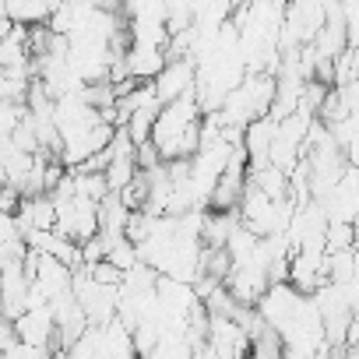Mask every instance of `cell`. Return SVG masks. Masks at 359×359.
<instances>
[{"mask_svg":"<svg viewBox=\"0 0 359 359\" xmlns=\"http://www.w3.org/2000/svg\"><path fill=\"white\" fill-rule=\"evenodd\" d=\"M275 95H278V78H275L271 71H250V74L226 95V102L219 106V116H222L226 130H229V127L247 130L254 120L268 116L271 106H275Z\"/></svg>","mask_w":359,"mask_h":359,"instance_id":"6da1fadb","label":"cell"},{"mask_svg":"<svg viewBox=\"0 0 359 359\" xmlns=\"http://www.w3.org/2000/svg\"><path fill=\"white\" fill-rule=\"evenodd\" d=\"M317 201L324 205L331 222H355L359 219V162H352L341 172L338 184L324 198H317Z\"/></svg>","mask_w":359,"mask_h":359,"instance_id":"7a4b0ae2","label":"cell"},{"mask_svg":"<svg viewBox=\"0 0 359 359\" xmlns=\"http://www.w3.org/2000/svg\"><path fill=\"white\" fill-rule=\"evenodd\" d=\"M162 102H172L187 92H198V60L194 57H169V64L151 81Z\"/></svg>","mask_w":359,"mask_h":359,"instance_id":"3957f363","label":"cell"},{"mask_svg":"<svg viewBox=\"0 0 359 359\" xmlns=\"http://www.w3.org/2000/svg\"><path fill=\"white\" fill-rule=\"evenodd\" d=\"M169 50L158 46V43H130L127 53H123V71L127 78H137V81H155L158 71L169 64Z\"/></svg>","mask_w":359,"mask_h":359,"instance_id":"277c9868","label":"cell"},{"mask_svg":"<svg viewBox=\"0 0 359 359\" xmlns=\"http://www.w3.org/2000/svg\"><path fill=\"white\" fill-rule=\"evenodd\" d=\"M64 0H4V15L18 25H46Z\"/></svg>","mask_w":359,"mask_h":359,"instance_id":"5b68a950","label":"cell"}]
</instances>
